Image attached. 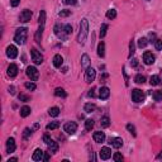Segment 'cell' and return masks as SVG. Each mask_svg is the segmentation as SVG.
<instances>
[{"mask_svg": "<svg viewBox=\"0 0 162 162\" xmlns=\"http://www.w3.org/2000/svg\"><path fill=\"white\" fill-rule=\"evenodd\" d=\"M18 99L20 100V101H24V103H27V101H29V100H31V98H29L28 95H24V94H19V95H18Z\"/></svg>", "mask_w": 162, "mask_h": 162, "instance_id": "obj_42", "label": "cell"}, {"mask_svg": "<svg viewBox=\"0 0 162 162\" xmlns=\"http://www.w3.org/2000/svg\"><path fill=\"white\" fill-rule=\"evenodd\" d=\"M123 73H124V79H125V85L128 86V76H127V73H125V69L123 67Z\"/></svg>", "mask_w": 162, "mask_h": 162, "instance_id": "obj_52", "label": "cell"}, {"mask_svg": "<svg viewBox=\"0 0 162 162\" xmlns=\"http://www.w3.org/2000/svg\"><path fill=\"white\" fill-rule=\"evenodd\" d=\"M43 141H45V143L47 144V143L49 142V141H51V137H49L48 134H45V135H43Z\"/></svg>", "mask_w": 162, "mask_h": 162, "instance_id": "obj_50", "label": "cell"}, {"mask_svg": "<svg viewBox=\"0 0 162 162\" xmlns=\"http://www.w3.org/2000/svg\"><path fill=\"white\" fill-rule=\"evenodd\" d=\"M39 128V124H38V123H36V124L33 125V128H32V131H36V129H38Z\"/></svg>", "mask_w": 162, "mask_h": 162, "instance_id": "obj_57", "label": "cell"}, {"mask_svg": "<svg viewBox=\"0 0 162 162\" xmlns=\"http://www.w3.org/2000/svg\"><path fill=\"white\" fill-rule=\"evenodd\" d=\"M93 138H94V141H95L96 143H103L105 141V133H104V132L98 131V132H95V133H94Z\"/></svg>", "mask_w": 162, "mask_h": 162, "instance_id": "obj_18", "label": "cell"}, {"mask_svg": "<svg viewBox=\"0 0 162 162\" xmlns=\"http://www.w3.org/2000/svg\"><path fill=\"white\" fill-rule=\"evenodd\" d=\"M149 84L152 85V86H157V85L161 84V79L158 75H153L151 76V79H149Z\"/></svg>", "mask_w": 162, "mask_h": 162, "instance_id": "obj_23", "label": "cell"}, {"mask_svg": "<svg viewBox=\"0 0 162 162\" xmlns=\"http://www.w3.org/2000/svg\"><path fill=\"white\" fill-rule=\"evenodd\" d=\"M32 132H33V131H32V128H25L24 132H23V138H24V139H27L29 135H31Z\"/></svg>", "mask_w": 162, "mask_h": 162, "instance_id": "obj_43", "label": "cell"}, {"mask_svg": "<svg viewBox=\"0 0 162 162\" xmlns=\"http://www.w3.org/2000/svg\"><path fill=\"white\" fill-rule=\"evenodd\" d=\"M95 109H96V107L93 103H86L84 107V110L86 111V113H93V111H95Z\"/></svg>", "mask_w": 162, "mask_h": 162, "instance_id": "obj_25", "label": "cell"}, {"mask_svg": "<svg viewBox=\"0 0 162 162\" xmlns=\"http://www.w3.org/2000/svg\"><path fill=\"white\" fill-rule=\"evenodd\" d=\"M87 36H89V20L86 18H82L80 23V31L77 34V42L80 45H84Z\"/></svg>", "mask_w": 162, "mask_h": 162, "instance_id": "obj_1", "label": "cell"}, {"mask_svg": "<svg viewBox=\"0 0 162 162\" xmlns=\"http://www.w3.org/2000/svg\"><path fill=\"white\" fill-rule=\"evenodd\" d=\"M135 52V45H134V41H131L129 42V58L132 57V56L134 55Z\"/></svg>", "mask_w": 162, "mask_h": 162, "instance_id": "obj_37", "label": "cell"}, {"mask_svg": "<svg viewBox=\"0 0 162 162\" xmlns=\"http://www.w3.org/2000/svg\"><path fill=\"white\" fill-rule=\"evenodd\" d=\"M117 17V10L115 9H109L107 11V18L108 19H114Z\"/></svg>", "mask_w": 162, "mask_h": 162, "instance_id": "obj_36", "label": "cell"}, {"mask_svg": "<svg viewBox=\"0 0 162 162\" xmlns=\"http://www.w3.org/2000/svg\"><path fill=\"white\" fill-rule=\"evenodd\" d=\"M53 31H55V34L60 39H62V41H66V38L69 34L65 32V27H62L61 24H56L55 25V28H53Z\"/></svg>", "mask_w": 162, "mask_h": 162, "instance_id": "obj_4", "label": "cell"}, {"mask_svg": "<svg viewBox=\"0 0 162 162\" xmlns=\"http://www.w3.org/2000/svg\"><path fill=\"white\" fill-rule=\"evenodd\" d=\"M100 124H101L103 128H108V127L110 125V118H109L108 115L103 117L101 120H100Z\"/></svg>", "mask_w": 162, "mask_h": 162, "instance_id": "obj_27", "label": "cell"}, {"mask_svg": "<svg viewBox=\"0 0 162 162\" xmlns=\"http://www.w3.org/2000/svg\"><path fill=\"white\" fill-rule=\"evenodd\" d=\"M70 14H71V10H67V9H65V10H61L60 13H58V15H60L61 18H66V17H69Z\"/></svg>", "mask_w": 162, "mask_h": 162, "instance_id": "obj_41", "label": "cell"}, {"mask_svg": "<svg viewBox=\"0 0 162 162\" xmlns=\"http://www.w3.org/2000/svg\"><path fill=\"white\" fill-rule=\"evenodd\" d=\"M9 93L11 94V95H15V87H14V86H10V87H9Z\"/></svg>", "mask_w": 162, "mask_h": 162, "instance_id": "obj_53", "label": "cell"}, {"mask_svg": "<svg viewBox=\"0 0 162 162\" xmlns=\"http://www.w3.org/2000/svg\"><path fill=\"white\" fill-rule=\"evenodd\" d=\"M55 95L56 96H60V98H66L67 94H66V91H65L62 87H57V89L55 90Z\"/></svg>", "mask_w": 162, "mask_h": 162, "instance_id": "obj_28", "label": "cell"}, {"mask_svg": "<svg viewBox=\"0 0 162 162\" xmlns=\"http://www.w3.org/2000/svg\"><path fill=\"white\" fill-rule=\"evenodd\" d=\"M49 155H48V152H45V157H43V161H48L49 160Z\"/></svg>", "mask_w": 162, "mask_h": 162, "instance_id": "obj_54", "label": "cell"}, {"mask_svg": "<svg viewBox=\"0 0 162 162\" xmlns=\"http://www.w3.org/2000/svg\"><path fill=\"white\" fill-rule=\"evenodd\" d=\"M25 72H27V76L32 81H37L38 77H39V72H38V70L34 66H28Z\"/></svg>", "mask_w": 162, "mask_h": 162, "instance_id": "obj_5", "label": "cell"}, {"mask_svg": "<svg viewBox=\"0 0 162 162\" xmlns=\"http://www.w3.org/2000/svg\"><path fill=\"white\" fill-rule=\"evenodd\" d=\"M111 157V149L109 147H103L100 151V158L101 160H109Z\"/></svg>", "mask_w": 162, "mask_h": 162, "instance_id": "obj_14", "label": "cell"}, {"mask_svg": "<svg viewBox=\"0 0 162 162\" xmlns=\"http://www.w3.org/2000/svg\"><path fill=\"white\" fill-rule=\"evenodd\" d=\"M48 114H49L51 117H55V118L58 117V115H60V108H57V107L51 108V109L48 110Z\"/></svg>", "mask_w": 162, "mask_h": 162, "instance_id": "obj_29", "label": "cell"}, {"mask_svg": "<svg viewBox=\"0 0 162 162\" xmlns=\"http://www.w3.org/2000/svg\"><path fill=\"white\" fill-rule=\"evenodd\" d=\"M152 98L156 100V101H162V91L158 90V91H155L152 94Z\"/></svg>", "mask_w": 162, "mask_h": 162, "instance_id": "obj_34", "label": "cell"}, {"mask_svg": "<svg viewBox=\"0 0 162 162\" xmlns=\"http://www.w3.org/2000/svg\"><path fill=\"white\" fill-rule=\"evenodd\" d=\"M94 91H95V89H91L89 93H87V96H89V98H94V96H95V93H94Z\"/></svg>", "mask_w": 162, "mask_h": 162, "instance_id": "obj_51", "label": "cell"}, {"mask_svg": "<svg viewBox=\"0 0 162 162\" xmlns=\"http://www.w3.org/2000/svg\"><path fill=\"white\" fill-rule=\"evenodd\" d=\"M38 23H39V25H45V23H46V11L45 10H41L39 18H38Z\"/></svg>", "mask_w": 162, "mask_h": 162, "instance_id": "obj_30", "label": "cell"}, {"mask_svg": "<svg viewBox=\"0 0 162 162\" xmlns=\"http://www.w3.org/2000/svg\"><path fill=\"white\" fill-rule=\"evenodd\" d=\"M24 86H25V89H28V90H31V91H34V90L37 89V86H36V84H34V82H25Z\"/></svg>", "mask_w": 162, "mask_h": 162, "instance_id": "obj_40", "label": "cell"}, {"mask_svg": "<svg viewBox=\"0 0 162 162\" xmlns=\"http://www.w3.org/2000/svg\"><path fill=\"white\" fill-rule=\"evenodd\" d=\"M31 56H32V61L34 62V65H41L43 62V56L41 55V52L37 48L31 49Z\"/></svg>", "mask_w": 162, "mask_h": 162, "instance_id": "obj_3", "label": "cell"}, {"mask_svg": "<svg viewBox=\"0 0 162 162\" xmlns=\"http://www.w3.org/2000/svg\"><path fill=\"white\" fill-rule=\"evenodd\" d=\"M109 144H111V147H114V148H120V147L123 146V139L119 137H115V138H110L109 139Z\"/></svg>", "mask_w": 162, "mask_h": 162, "instance_id": "obj_15", "label": "cell"}, {"mask_svg": "<svg viewBox=\"0 0 162 162\" xmlns=\"http://www.w3.org/2000/svg\"><path fill=\"white\" fill-rule=\"evenodd\" d=\"M42 34H43V25H39V28L37 29L36 36H34V39H36L37 43H41V39H42Z\"/></svg>", "mask_w": 162, "mask_h": 162, "instance_id": "obj_22", "label": "cell"}, {"mask_svg": "<svg viewBox=\"0 0 162 162\" xmlns=\"http://www.w3.org/2000/svg\"><path fill=\"white\" fill-rule=\"evenodd\" d=\"M63 27H65V32H66L67 34L72 33V25L71 24H66V25H63Z\"/></svg>", "mask_w": 162, "mask_h": 162, "instance_id": "obj_46", "label": "cell"}, {"mask_svg": "<svg viewBox=\"0 0 162 162\" xmlns=\"http://www.w3.org/2000/svg\"><path fill=\"white\" fill-rule=\"evenodd\" d=\"M131 65H132V67H137L138 66V60L137 58H133V60L131 61Z\"/></svg>", "mask_w": 162, "mask_h": 162, "instance_id": "obj_49", "label": "cell"}, {"mask_svg": "<svg viewBox=\"0 0 162 162\" xmlns=\"http://www.w3.org/2000/svg\"><path fill=\"white\" fill-rule=\"evenodd\" d=\"M17 161H18V158H17V157H11V158L8 160V162H17Z\"/></svg>", "mask_w": 162, "mask_h": 162, "instance_id": "obj_56", "label": "cell"}, {"mask_svg": "<svg viewBox=\"0 0 162 162\" xmlns=\"http://www.w3.org/2000/svg\"><path fill=\"white\" fill-rule=\"evenodd\" d=\"M144 81H146V77H144L143 75H137L134 77V82H135V84H144Z\"/></svg>", "mask_w": 162, "mask_h": 162, "instance_id": "obj_38", "label": "cell"}, {"mask_svg": "<svg viewBox=\"0 0 162 162\" xmlns=\"http://www.w3.org/2000/svg\"><path fill=\"white\" fill-rule=\"evenodd\" d=\"M147 45H148V39H147V38L142 37L138 39V47H139V48H144Z\"/></svg>", "mask_w": 162, "mask_h": 162, "instance_id": "obj_33", "label": "cell"}, {"mask_svg": "<svg viewBox=\"0 0 162 162\" xmlns=\"http://www.w3.org/2000/svg\"><path fill=\"white\" fill-rule=\"evenodd\" d=\"M31 108L27 107V105H24L23 108H20V117H23V118H27L29 114H31Z\"/></svg>", "mask_w": 162, "mask_h": 162, "instance_id": "obj_24", "label": "cell"}, {"mask_svg": "<svg viewBox=\"0 0 162 162\" xmlns=\"http://www.w3.org/2000/svg\"><path fill=\"white\" fill-rule=\"evenodd\" d=\"M107 31H108V24H101V27H100V38H104L105 34H107Z\"/></svg>", "mask_w": 162, "mask_h": 162, "instance_id": "obj_35", "label": "cell"}, {"mask_svg": "<svg viewBox=\"0 0 162 162\" xmlns=\"http://www.w3.org/2000/svg\"><path fill=\"white\" fill-rule=\"evenodd\" d=\"M98 56L99 57H104L105 56V43L103 42H99V45H98Z\"/></svg>", "mask_w": 162, "mask_h": 162, "instance_id": "obj_20", "label": "cell"}, {"mask_svg": "<svg viewBox=\"0 0 162 162\" xmlns=\"http://www.w3.org/2000/svg\"><path fill=\"white\" fill-rule=\"evenodd\" d=\"M109 95H110V90H109V87H107V86L100 87V90H99V98L100 99L105 100V99L109 98Z\"/></svg>", "mask_w": 162, "mask_h": 162, "instance_id": "obj_16", "label": "cell"}, {"mask_svg": "<svg viewBox=\"0 0 162 162\" xmlns=\"http://www.w3.org/2000/svg\"><path fill=\"white\" fill-rule=\"evenodd\" d=\"M155 47L157 51H161L162 49V39H156L155 41Z\"/></svg>", "mask_w": 162, "mask_h": 162, "instance_id": "obj_44", "label": "cell"}, {"mask_svg": "<svg viewBox=\"0 0 162 162\" xmlns=\"http://www.w3.org/2000/svg\"><path fill=\"white\" fill-rule=\"evenodd\" d=\"M94 124H95V123H94L93 119H86V120H85V129L90 132L91 129L94 128Z\"/></svg>", "mask_w": 162, "mask_h": 162, "instance_id": "obj_31", "label": "cell"}, {"mask_svg": "<svg viewBox=\"0 0 162 162\" xmlns=\"http://www.w3.org/2000/svg\"><path fill=\"white\" fill-rule=\"evenodd\" d=\"M27 36H28V29L25 27H22V28H18L14 34V41L15 43L18 45H24L25 41H27Z\"/></svg>", "mask_w": 162, "mask_h": 162, "instance_id": "obj_2", "label": "cell"}, {"mask_svg": "<svg viewBox=\"0 0 162 162\" xmlns=\"http://www.w3.org/2000/svg\"><path fill=\"white\" fill-rule=\"evenodd\" d=\"M7 73L9 77H15V76L18 75V66H17L15 63H10L9 67H8Z\"/></svg>", "mask_w": 162, "mask_h": 162, "instance_id": "obj_13", "label": "cell"}, {"mask_svg": "<svg viewBox=\"0 0 162 162\" xmlns=\"http://www.w3.org/2000/svg\"><path fill=\"white\" fill-rule=\"evenodd\" d=\"M155 60H156V57H155V55L152 53V52H144L143 53V61H144V63L146 65H153L155 63Z\"/></svg>", "mask_w": 162, "mask_h": 162, "instance_id": "obj_9", "label": "cell"}, {"mask_svg": "<svg viewBox=\"0 0 162 162\" xmlns=\"http://www.w3.org/2000/svg\"><path fill=\"white\" fill-rule=\"evenodd\" d=\"M147 1H149V0H147Z\"/></svg>", "mask_w": 162, "mask_h": 162, "instance_id": "obj_58", "label": "cell"}, {"mask_svg": "<svg viewBox=\"0 0 162 162\" xmlns=\"http://www.w3.org/2000/svg\"><path fill=\"white\" fill-rule=\"evenodd\" d=\"M62 3L66 5H75L77 3V0H62Z\"/></svg>", "mask_w": 162, "mask_h": 162, "instance_id": "obj_47", "label": "cell"}, {"mask_svg": "<svg viewBox=\"0 0 162 162\" xmlns=\"http://www.w3.org/2000/svg\"><path fill=\"white\" fill-rule=\"evenodd\" d=\"M7 56L9 58H15L17 56H18V49H17V47L15 46H13V45H10V46H8L7 47Z\"/></svg>", "mask_w": 162, "mask_h": 162, "instance_id": "obj_11", "label": "cell"}, {"mask_svg": "<svg viewBox=\"0 0 162 162\" xmlns=\"http://www.w3.org/2000/svg\"><path fill=\"white\" fill-rule=\"evenodd\" d=\"M58 127H60V122L55 120V122H51L49 124H47V129L48 131H53V129H57Z\"/></svg>", "mask_w": 162, "mask_h": 162, "instance_id": "obj_32", "label": "cell"}, {"mask_svg": "<svg viewBox=\"0 0 162 162\" xmlns=\"http://www.w3.org/2000/svg\"><path fill=\"white\" fill-rule=\"evenodd\" d=\"M31 18H32V11L29 10V9H24L20 13V15H19V20L22 23H27V22H29L31 20Z\"/></svg>", "mask_w": 162, "mask_h": 162, "instance_id": "obj_10", "label": "cell"}, {"mask_svg": "<svg viewBox=\"0 0 162 162\" xmlns=\"http://www.w3.org/2000/svg\"><path fill=\"white\" fill-rule=\"evenodd\" d=\"M96 77V71L95 69H93V67H87L86 69V72H85V80H86L87 84H91L94 80H95Z\"/></svg>", "mask_w": 162, "mask_h": 162, "instance_id": "obj_6", "label": "cell"}, {"mask_svg": "<svg viewBox=\"0 0 162 162\" xmlns=\"http://www.w3.org/2000/svg\"><path fill=\"white\" fill-rule=\"evenodd\" d=\"M15 148H17L15 139H14L13 137L8 138V141H7V152L8 153H13L14 151H15Z\"/></svg>", "mask_w": 162, "mask_h": 162, "instance_id": "obj_12", "label": "cell"}, {"mask_svg": "<svg viewBox=\"0 0 162 162\" xmlns=\"http://www.w3.org/2000/svg\"><path fill=\"white\" fill-rule=\"evenodd\" d=\"M19 3H20V0H10V4H11V7H18L19 5Z\"/></svg>", "mask_w": 162, "mask_h": 162, "instance_id": "obj_48", "label": "cell"}, {"mask_svg": "<svg viewBox=\"0 0 162 162\" xmlns=\"http://www.w3.org/2000/svg\"><path fill=\"white\" fill-rule=\"evenodd\" d=\"M113 160L115 161V162H120V161H123V156L120 155V153H114V156H113Z\"/></svg>", "mask_w": 162, "mask_h": 162, "instance_id": "obj_45", "label": "cell"}, {"mask_svg": "<svg viewBox=\"0 0 162 162\" xmlns=\"http://www.w3.org/2000/svg\"><path fill=\"white\" fill-rule=\"evenodd\" d=\"M127 129H128V132L129 133H132L135 137V135H137V132H135V127L133 125V124H131V123H128V124H127Z\"/></svg>", "mask_w": 162, "mask_h": 162, "instance_id": "obj_39", "label": "cell"}, {"mask_svg": "<svg viewBox=\"0 0 162 162\" xmlns=\"http://www.w3.org/2000/svg\"><path fill=\"white\" fill-rule=\"evenodd\" d=\"M43 157H45V152L41 148H37L36 151H34L33 156H32V160L33 161H43Z\"/></svg>", "mask_w": 162, "mask_h": 162, "instance_id": "obj_17", "label": "cell"}, {"mask_svg": "<svg viewBox=\"0 0 162 162\" xmlns=\"http://www.w3.org/2000/svg\"><path fill=\"white\" fill-rule=\"evenodd\" d=\"M81 66L84 67V69H87V67L90 66V58L86 53L82 55V57H81Z\"/></svg>", "mask_w": 162, "mask_h": 162, "instance_id": "obj_21", "label": "cell"}, {"mask_svg": "<svg viewBox=\"0 0 162 162\" xmlns=\"http://www.w3.org/2000/svg\"><path fill=\"white\" fill-rule=\"evenodd\" d=\"M62 63H63V58H62V56H61V55H56L55 57H53V66L58 69V67L62 66Z\"/></svg>", "mask_w": 162, "mask_h": 162, "instance_id": "obj_19", "label": "cell"}, {"mask_svg": "<svg viewBox=\"0 0 162 162\" xmlns=\"http://www.w3.org/2000/svg\"><path fill=\"white\" fill-rule=\"evenodd\" d=\"M132 100L134 103H142L144 100V94L142 93V90H139V89L132 90Z\"/></svg>", "mask_w": 162, "mask_h": 162, "instance_id": "obj_7", "label": "cell"}, {"mask_svg": "<svg viewBox=\"0 0 162 162\" xmlns=\"http://www.w3.org/2000/svg\"><path fill=\"white\" fill-rule=\"evenodd\" d=\"M47 146H48V148H49V151L51 152H57L58 151V144L55 142V141H49L48 143H47Z\"/></svg>", "mask_w": 162, "mask_h": 162, "instance_id": "obj_26", "label": "cell"}, {"mask_svg": "<svg viewBox=\"0 0 162 162\" xmlns=\"http://www.w3.org/2000/svg\"><path fill=\"white\" fill-rule=\"evenodd\" d=\"M90 160H93V161H96V157H95V153H94V152H91V155H90Z\"/></svg>", "mask_w": 162, "mask_h": 162, "instance_id": "obj_55", "label": "cell"}, {"mask_svg": "<svg viewBox=\"0 0 162 162\" xmlns=\"http://www.w3.org/2000/svg\"><path fill=\"white\" fill-rule=\"evenodd\" d=\"M63 131L66 132L67 134H73L77 131V124H76L75 122H67L66 124L63 125Z\"/></svg>", "mask_w": 162, "mask_h": 162, "instance_id": "obj_8", "label": "cell"}]
</instances>
